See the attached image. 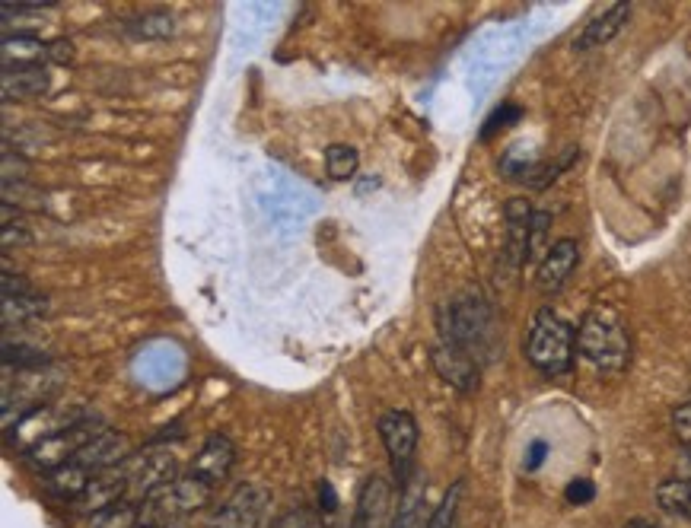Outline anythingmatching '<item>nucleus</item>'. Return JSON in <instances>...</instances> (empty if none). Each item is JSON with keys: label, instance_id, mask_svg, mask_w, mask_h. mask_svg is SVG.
I'll use <instances>...</instances> for the list:
<instances>
[{"label": "nucleus", "instance_id": "obj_35", "mask_svg": "<svg viewBox=\"0 0 691 528\" xmlns=\"http://www.w3.org/2000/svg\"><path fill=\"white\" fill-rule=\"evenodd\" d=\"M548 459V443L545 439H532L529 449H526V459H523V468L526 471H539Z\"/></svg>", "mask_w": 691, "mask_h": 528}, {"label": "nucleus", "instance_id": "obj_2", "mask_svg": "<svg viewBox=\"0 0 691 528\" xmlns=\"http://www.w3.org/2000/svg\"><path fill=\"white\" fill-rule=\"evenodd\" d=\"M577 350L599 373H621L631 360V334L612 306H593L577 328Z\"/></svg>", "mask_w": 691, "mask_h": 528}, {"label": "nucleus", "instance_id": "obj_37", "mask_svg": "<svg viewBox=\"0 0 691 528\" xmlns=\"http://www.w3.org/2000/svg\"><path fill=\"white\" fill-rule=\"evenodd\" d=\"M319 506H322V513H335V509H338V494H335V487L328 481L319 484Z\"/></svg>", "mask_w": 691, "mask_h": 528}, {"label": "nucleus", "instance_id": "obj_34", "mask_svg": "<svg viewBox=\"0 0 691 528\" xmlns=\"http://www.w3.org/2000/svg\"><path fill=\"white\" fill-rule=\"evenodd\" d=\"M13 245H29V230L23 223H13V217H4V249L10 252Z\"/></svg>", "mask_w": 691, "mask_h": 528}, {"label": "nucleus", "instance_id": "obj_31", "mask_svg": "<svg viewBox=\"0 0 691 528\" xmlns=\"http://www.w3.org/2000/svg\"><path fill=\"white\" fill-rule=\"evenodd\" d=\"M672 433H676L682 446H691V401L672 411Z\"/></svg>", "mask_w": 691, "mask_h": 528}, {"label": "nucleus", "instance_id": "obj_14", "mask_svg": "<svg viewBox=\"0 0 691 528\" xmlns=\"http://www.w3.org/2000/svg\"><path fill=\"white\" fill-rule=\"evenodd\" d=\"M236 462V449L230 443V436H223V433H211L204 439V446L201 452L192 459V471L188 474H195V478H201L204 484H223L230 478V468Z\"/></svg>", "mask_w": 691, "mask_h": 528}, {"label": "nucleus", "instance_id": "obj_7", "mask_svg": "<svg viewBox=\"0 0 691 528\" xmlns=\"http://www.w3.org/2000/svg\"><path fill=\"white\" fill-rule=\"evenodd\" d=\"M379 439L392 459V468L399 474V484L408 481L414 474V452H418V420H414L408 411H386L383 417L376 420Z\"/></svg>", "mask_w": 691, "mask_h": 528}, {"label": "nucleus", "instance_id": "obj_11", "mask_svg": "<svg viewBox=\"0 0 691 528\" xmlns=\"http://www.w3.org/2000/svg\"><path fill=\"white\" fill-rule=\"evenodd\" d=\"M131 443L125 433H115V430H102L96 439H90L80 452H77V465L86 468L90 474L99 471H112V468H122L131 459Z\"/></svg>", "mask_w": 691, "mask_h": 528}, {"label": "nucleus", "instance_id": "obj_6", "mask_svg": "<svg viewBox=\"0 0 691 528\" xmlns=\"http://www.w3.org/2000/svg\"><path fill=\"white\" fill-rule=\"evenodd\" d=\"M102 430L99 420L90 414L86 420H80V424H74V427H67V430H61V433H55V436H48V439H42L39 446H32L29 452H26V459L36 465V468H42V471H55V468H61V465H67V462H74L77 459V452L90 443V439H96Z\"/></svg>", "mask_w": 691, "mask_h": 528}, {"label": "nucleus", "instance_id": "obj_19", "mask_svg": "<svg viewBox=\"0 0 691 528\" xmlns=\"http://www.w3.org/2000/svg\"><path fill=\"white\" fill-rule=\"evenodd\" d=\"M0 51H4V70H13V67H42V58H48V45L39 39V35H32V32H20V35L7 32Z\"/></svg>", "mask_w": 691, "mask_h": 528}, {"label": "nucleus", "instance_id": "obj_22", "mask_svg": "<svg viewBox=\"0 0 691 528\" xmlns=\"http://www.w3.org/2000/svg\"><path fill=\"white\" fill-rule=\"evenodd\" d=\"M656 506L669 516L691 519V481L688 478H669L656 487Z\"/></svg>", "mask_w": 691, "mask_h": 528}, {"label": "nucleus", "instance_id": "obj_40", "mask_svg": "<svg viewBox=\"0 0 691 528\" xmlns=\"http://www.w3.org/2000/svg\"><path fill=\"white\" fill-rule=\"evenodd\" d=\"M141 528H163V525H141Z\"/></svg>", "mask_w": 691, "mask_h": 528}, {"label": "nucleus", "instance_id": "obj_30", "mask_svg": "<svg viewBox=\"0 0 691 528\" xmlns=\"http://www.w3.org/2000/svg\"><path fill=\"white\" fill-rule=\"evenodd\" d=\"M548 226H551V214H548V210H535V217H532V233H529V261H532L535 255H539V249L545 245Z\"/></svg>", "mask_w": 691, "mask_h": 528}, {"label": "nucleus", "instance_id": "obj_16", "mask_svg": "<svg viewBox=\"0 0 691 528\" xmlns=\"http://www.w3.org/2000/svg\"><path fill=\"white\" fill-rule=\"evenodd\" d=\"M628 20H631V4L628 0H618V4L606 7L583 26V32L574 39V51H593V48L609 45L615 35L625 29Z\"/></svg>", "mask_w": 691, "mask_h": 528}, {"label": "nucleus", "instance_id": "obj_25", "mask_svg": "<svg viewBox=\"0 0 691 528\" xmlns=\"http://www.w3.org/2000/svg\"><path fill=\"white\" fill-rule=\"evenodd\" d=\"M141 503L118 500L93 516V528H141Z\"/></svg>", "mask_w": 691, "mask_h": 528}, {"label": "nucleus", "instance_id": "obj_18", "mask_svg": "<svg viewBox=\"0 0 691 528\" xmlns=\"http://www.w3.org/2000/svg\"><path fill=\"white\" fill-rule=\"evenodd\" d=\"M424 494H427V478L424 471L414 468L408 481L399 484V506L392 509V522L389 528H414L424 513Z\"/></svg>", "mask_w": 691, "mask_h": 528}, {"label": "nucleus", "instance_id": "obj_39", "mask_svg": "<svg viewBox=\"0 0 691 528\" xmlns=\"http://www.w3.org/2000/svg\"><path fill=\"white\" fill-rule=\"evenodd\" d=\"M625 528H660V525H653L647 519H631V522H625Z\"/></svg>", "mask_w": 691, "mask_h": 528}, {"label": "nucleus", "instance_id": "obj_32", "mask_svg": "<svg viewBox=\"0 0 691 528\" xmlns=\"http://www.w3.org/2000/svg\"><path fill=\"white\" fill-rule=\"evenodd\" d=\"M564 497H567V503H574V506L593 503V497H596V484H593V481H586V478H577V481H570V484H567Z\"/></svg>", "mask_w": 691, "mask_h": 528}, {"label": "nucleus", "instance_id": "obj_3", "mask_svg": "<svg viewBox=\"0 0 691 528\" xmlns=\"http://www.w3.org/2000/svg\"><path fill=\"white\" fill-rule=\"evenodd\" d=\"M523 354L539 373L564 376L577 354V331L570 328V322H564L558 312L539 309L535 319L529 322Z\"/></svg>", "mask_w": 691, "mask_h": 528}, {"label": "nucleus", "instance_id": "obj_12", "mask_svg": "<svg viewBox=\"0 0 691 528\" xmlns=\"http://www.w3.org/2000/svg\"><path fill=\"white\" fill-rule=\"evenodd\" d=\"M392 522V484L383 474H373L364 481V490L357 497V509L351 528H389Z\"/></svg>", "mask_w": 691, "mask_h": 528}, {"label": "nucleus", "instance_id": "obj_29", "mask_svg": "<svg viewBox=\"0 0 691 528\" xmlns=\"http://www.w3.org/2000/svg\"><path fill=\"white\" fill-rule=\"evenodd\" d=\"M523 118V109L520 105H513V102H507V105H500V109L485 121V128H481V137H494V131L497 128H510V125H516V121Z\"/></svg>", "mask_w": 691, "mask_h": 528}, {"label": "nucleus", "instance_id": "obj_24", "mask_svg": "<svg viewBox=\"0 0 691 528\" xmlns=\"http://www.w3.org/2000/svg\"><path fill=\"white\" fill-rule=\"evenodd\" d=\"M16 319H39L45 315V296H39L36 290H23V293H4V322L10 325Z\"/></svg>", "mask_w": 691, "mask_h": 528}, {"label": "nucleus", "instance_id": "obj_1", "mask_svg": "<svg viewBox=\"0 0 691 528\" xmlns=\"http://www.w3.org/2000/svg\"><path fill=\"white\" fill-rule=\"evenodd\" d=\"M437 328H440V344L446 347H459L478 363H485L494 350V312L488 306V299L465 290L453 296L437 315Z\"/></svg>", "mask_w": 691, "mask_h": 528}, {"label": "nucleus", "instance_id": "obj_21", "mask_svg": "<svg viewBox=\"0 0 691 528\" xmlns=\"http://www.w3.org/2000/svg\"><path fill=\"white\" fill-rule=\"evenodd\" d=\"M93 481V474L86 471V468H80L77 462H67V465H61V468H55V471H48V490L55 497H64V500H80L83 497V490H86V484Z\"/></svg>", "mask_w": 691, "mask_h": 528}, {"label": "nucleus", "instance_id": "obj_20", "mask_svg": "<svg viewBox=\"0 0 691 528\" xmlns=\"http://www.w3.org/2000/svg\"><path fill=\"white\" fill-rule=\"evenodd\" d=\"M48 86V74L45 67H13V70H4V102H13V99H29V96H39L45 93Z\"/></svg>", "mask_w": 691, "mask_h": 528}, {"label": "nucleus", "instance_id": "obj_5", "mask_svg": "<svg viewBox=\"0 0 691 528\" xmlns=\"http://www.w3.org/2000/svg\"><path fill=\"white\" fill-rule=\"evenodd\" d=\"M214 497V487L204 484L195 474H182L172 484H166L163 490H157L153 497H147L141 503V519H182V516H192L201 513V509L211 503ZM153 522V525H157Z\"/></svg>", "mask_w": 691, "mask_h": 528}, {"label": "nucleus", "instance_id": "obj_13", "mask_svg": "<svg viewBox=\"0 0 691 528\" xmlns=\"http://www.w3.org/2000/svg\"><path fill=\"white\" fill-rule=\"evenodd\" d=\"M430 363H434L437 376H440L443 382L453 385V389H459V392H472V389H478V382H481V363H478L475 357L465 354V350L437 344L434 350H430Z\"/></svg>", "mask_w": 691, "mask_h": 528}, {"label": "nucleus", "instance_id": "obj_36", "mask_svg": "<svg viewBox=\"0 0 691 528\" xmlns=\"http://www.w3.org/2000/svg\"><path fill=\"white\" fill-rule=\"evenodd\" d=\"M48 58L58 61V64H71L74 61V42H67V39L48 42Z\"/></svg>", "mask_w": 691, "mask_h": 528}, {"label": "nucleus", "instance_id": "obj_27", "mask_svg": "<svg viewBox=\"0 0 691 528\" xmlns=\"http://www.w3.org/2000/svg\"><path fill=\"white\" fill-rule=\"evenodd\" d=\"M459 503H462V481H456L453 487L446 490V497L440 500V506L434 509V513L427 516L424 528H453L456 513H459Z\"/></svg>", "mask_w": 691, "mask_h": 528}, {"label": "nucleus", "instance_id": "obj_9", "mask_svg": "<svg viewBox=\"0 0 691 528\" xmlns=\"http://www.w3.org/2000/svg\"><path fill=\"white\" fill-rule=\"evenodd\" d=\"M535 207L526 198H510L504 204V245H500V271L513 277L529 261V233Z\"/></svg>", "mask_w": 691, "mask_h": 528}, {"label": "nucleus", "instance_id": "obj_28", "mask_svg": "<svg viewBox=\"0 0 691 528\" xmlns=\"http://www.w3.org/2000/svg\"><path fill=\"white\" fill-rule=\"evenodd\" d=\"M574 156H577V147H570L564 156H558V163L535 166V172L529 175V185H532V188H548V185L555 182V179H558V175H561L564 169H570V166H574Z\"/></svg>", "mask_w": 691, "mask_h": 528}, {"label": "nucleus", "instance_id": "obj_17", "mask_svg": "<svg viewBox=\"0 0 691 528\" xmlns=\"http://www.w3.org/2000/svg\"><path fill=\"white\" fill-rule=\"evenodd\" d=\"M125 494H128V484H125L122 468L99 471V474H93V481L86 484L83 497H80L74 506L80 509V513H86V516H96V513H102L106 506H112V503H118V500H125Z\"/></svg>", "mask_w": 691, "mask_h": 528}, {"label": "nucleus", "instance_id": "obj_23", "mask_svg": "<svg viewBox=\"0 0 691 528\" xmlns=\"http://www.w3.org/2000/svg\"><path fill=\"white\" fill-rule=\"evenodd\" d=\"M360 166V153L348 144H332L325 150V175L332 182H348L357 175Z\"/></svg>", "mask_w": 691, "mask_h": 528}, {"label": "nucleus", "instance_id": "obj_15", "mask_svg": "<svg viewBox=\"0 0 691 528\" xmlns=\"http://www.w3.org/2000/svg\"><path fill=\"white\" fill-rule=\"evenodd\" d=\"M577 261H580V245L574 239H558L539 261V271H535V287H539L542 293L561 290L564 280L574 274Z\"/></svg>", "mask_w": 691, "mask_h": 528}, {"label": "nucleus", "instance_id": "obj_26", "mask_svg": "<svg viewBox=\"0 0 691 528\" xmlns=\"http://www.w3.org/2000/svg\"><path fill=\"white\" fill-rule=\"evenodd\" d=\"M172 29H176V20H172L169 13H147V16H137L125 26V35L131 39H169Z\"/></svg>", "mask_w": 691, "mask_h": 528}, {"label": "nucleus", "instance_id": "obj_8", "mask_svg": "<svg viewBox=\"0 0 691 528\" xmlns=\"http://www.w3.org/2000/svg\"><path fill=\"white\" fill-rule=\"evenodd\" d=\"M268 490L258 484H239L220 506L211 509L207 528H258L268 513Z\"/></svg>", "mask_w": 691, "mask_h": 528}, {"label": "nucleus", "instance_id": "obj_38", "mask_svg": "<svg viewBox=\"0 0 691 528\" xmlns=\"http://www.w3.org/2000/svg\"><path fill=\"white\" fill-rule=\"evenodd\" d=\"M679 478H688L691 481V446H682V452H679Z\"/></svg>", "mask_w": 691, "mask_h": 528}, {"label": "nucleus", "instance_id": "obj_4", "mask_svg": "<svg viewBox=\"0 0 691 528\" xmlns=\"http://www.w3.org/2000/svg\"><path fill=\"white\" fill-rule=\"evenodd\" d=\"M122 474H125L128 494L137 503H144L147 497H153L157 490H163L166 484L179 478V459H176V452L166 449L163 443H153L141 452H134L122 465Z\"/></svg>", "mask_w": 691, "mask_h": 528}, {"label": "nucleus", "instance_id": "obj_10", "mask_svg": "<svg viewBox=\"0 0 691 528\" xmlns=\"http://www.w3.org/2000/svg\"><path fill=\"white\" fill-rule=\"evenodd\" d=\"M86 417H90V414H71V411L51 408V404H42V408H32V411H26L20 420H16V427L7 436H10V443H16L23 452H29L32 446H39L42 439L55 436V433H61L67 427H74Z\"/></svg>", "mask_w": 691, "mask_h": 528}, {"label": "nucleus", "instance_id": "obj_33", "mask_svg": "<svg viewBox=\"0 0 691 528\" xmlns=\"http://www.w3.org/2000/svg\"><path fill=\"white\" fill-rule=\"evenodd\" d=\"M274 528H322V516L313 509H297V513H287Z\"/></svg>", "mask_w": 691, "mask_h": 528}]
</instances>
